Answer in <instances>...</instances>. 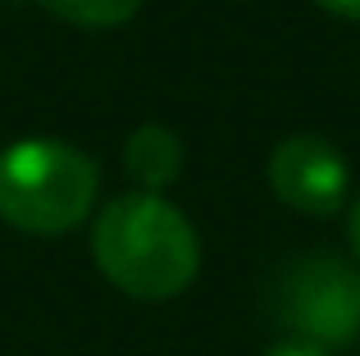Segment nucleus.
<instances>
[{
    "label": "nucleus",
    "mask_w": 360,
    "mask_h": 356,
    "mask_svg": "<svg viewBox=\"0 0 360 356\" xmlns=\"http://www.w3.org/2000/svg\"><path fill=\"white\" fill-rule=\"evenodd\" d=\"M91 256L119 293L137 302H169L192 288L201 269V238L160 192H128L96 215Z\"/></svg>",
    "instance_id": "nucleus-1"
},
{
    "label": "nucleus",
    "mask_w": 360,
    "mask_h": 356,
    "mask_svg": "<svg viewBox=\"0 0 360 356\" xmlns=\"http://www.w3.org/2000/svg\"><path fill=\"white\" fill-rule=\"evenodd\" d=\"M96 165L60 137H23L0 151V220L9 229L55 238L78 229L96 205Z\"/></svg>",
    "instance_id": "nucleus-2"
},
{
    "label": "nucleus",
    "mask_w": 360,
    "mask_h": 356,
    "mask_svg": "<svg viewBox=\"0 0 360 356\" xmlns=\"http://www.w3.org/2000/svg\"><path fill=\"white\" fill-rule=\"evenodd\" d=\"M269 306L292 338L342 348L360 333V269L333 251H306L283 265Z\"/></svg>",
    "instance_id": "nucleus-3"
},
{
    "label": "nucleus",
    "mask_w": 360,
    "mask_h": 356,
    "mask_svg": "<svg viewBox=\"0 0 360 356\" xmlns=\"http://www.w3.org/2000/svg\"><path fill=\"white\" fill-rule=\"evenodd\" d=\"M269 187L283 205L297 215H338L347 201V160L328 137L319 133H292L269 155Z\"/></svg>",
    "instance_id": "nucleus-4"
},
{
    "label": "nucleus",
    "mask_w": 360,
    "mask_h": 356,
    "mask_svg": "<svg viewBox=\"0 0 360 356\" xmlns=\"http://www.w3.org/2000/svg\"><path fill=\"white\" fill-rule=\"evenodd\" d=\"M123 170L137 183V192H165L183 170V142L165 124H141L123 142Z\"/></svg>",
    "instance_id": "nucleus-5"
},
{
    "label": "nucleus",
    "mask_w": 360,
    "mask_h": 356,
    "mask_svg": "<svg viewBox=\"0 0 360 356\" xmlns=\"http://www.w3.org/2000/svg\"><path fill=\"white\" fill-rule=\"evenodd\" d=\"M37 5L73 27H119L141 9V0H37Z\"/></svg>",
    "instance_id": "nucleus-6"
},
{
    "label": "nucleus",
    "mask_w": 360,
    "mask_h": 356,
    "mask_svg": "<svg viewBox=\"0 0 360 356\" xmlns=\"http://www.w3.org/2000/svg\"><path fill=\"white\" fill-rule=\"evenodd\" d=\"M260 356H328L319 343H306V338H283V343H274V348H264Z\"/></svg>",
    "instance_id": "nucleus-7"
},
{
    "label": "nucleus",
    "mask_w": 360,
    "mask_h": 356,
    "mask_svg": "<svg viewBox=\"0 0 360 356\" xmlns=\"http://www.w3.org/2000/svg\"><path fill=\"white\" fill-rule=\"evenodd\" d=\"M315 5H324L328 14H342V18H360V0H315Z\"/></svg>",
    "instance_id": "nucleus-8"
},
{
    "label": "nucleus",
    "mask_w": 360,
    "mask_h": 356,
    "mask_svg": "<svg viewBox=\"0 0 360 356\" xmlns=\"http://www.w3.org/2000/svg\"><path fill=\"white\" fill-rule=\"evenodd\" d=\"M347 238H352V247H356V256H360V196H356V205H352V220H347Z\"/></svg>",
    "instance_id": "nucleus-9"
}]
</instances>
